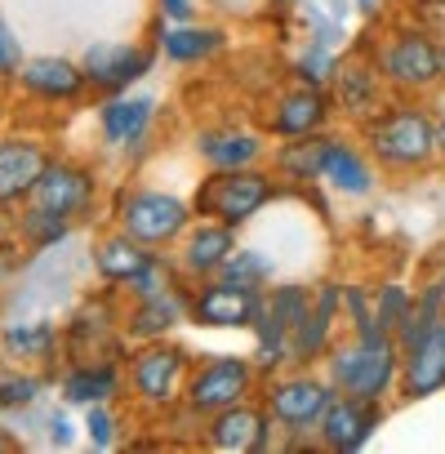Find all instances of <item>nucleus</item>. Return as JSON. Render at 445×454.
<instances>
[{"label": "nucleus", "mask_w": 445, "mask_h": 454, "mask_svg": "<svg viewBox=\"0 0 445 454\" xmlns=\"http://www.w3.org/2000/svg\"><path fill=\"white\" fill-rule=\"evenodd\" d=\"M250 387H254V365L246 356H214L187 379L183 401L196 414H218L228 405H241Z\"/></svg>", "instance_id": "obj_5"}, {"label": "nucleus", "mask_w": 445, "mask_h": 454, "mask_svg": "<svg viewBox=\"0 0 445 454\" xmlns=\"http://www.w3.org/2000/svg\"><path fill=\"white\" fill-rule=\"evenodd\" d=\"M5 272H10V263H5V254H0V281H5Z\"/></svg>", "instance_id": "obj_41"}, {"label": "nucleus", "mask_w": 445, "mask_h": 454, "mask_svg": "<svg viewBox=\"0 0 445 454\" xmlns=\"http://www.w3.org/2000/svg\"><path fill=\"white\" fill-rule=\"evenodd\" d=\"M268 414L263 410H250L246 401L241 405H228L218 410L214 423H209V445L214 450H228V454H254L268 445Z\"/></svg>", "instance_id": "obj_16"}, {"label": "nucleus", "mask_w": 445, "mask_h": 454, "mask_svg": "<svg viewBox=\"0 0 445 454\" xmlns=\"http://www.w3.org/2000/svg\"><path fill=\"white\" fill-rule=\"evenodd\" d=\"M334 308H339V286H325V290H321V299L312 303L308 321H303V325H299V334L290 339V361H312V356L330 343Z\"/></svg>", "instance_id": "obj_25"}, {"label": "nucleus", "mask_w": 445, "mask_h": 454, "mask_svg": "<svg viewBox=\"0 0 445 454\" xmlns=\"http://www.w3.org/2000/svg\"><path fill=\"white\" fill-rule=\"evenodd\" d=\"M237 250V227L228 223H200L183 246V272L191 277H209L228 263V254Z\"/></svg>", "instance_id": "obj_19"}, {"label": "nucleus", "mask_w": 445, "mask_h": 454, "mask_svg": "<svg viewBox=\"0 0 445 454\" xmlns=\"http://www.w3.org/2000/svg\"><path fill=\"white\" fill-rule=\"evenodd\" d=\"M19 67H23V54H19V41H14V32H10V23L0 19V76H19Z\"/></svg>", "instance_id": "obj_35"}, {"label": "nucleus", "mask_w": 445, "mask_h": 454, "mask_svg": "<svg viewBox=\"0 0 445 454\" xmlns=\"http://www.w3.org/2000/svg\"><path fill=\"white\" fill-rule=\"evenodd\" d=\"M441 76H445V50H441Z\"/></svg>", "instance_id": "obj_43"}, {"label": "nucleus", "mask_w": 445, "mask_h": 454, "mask_svg": "<svg viewBox=\"0 0 445 454\" xmlns=\"http://www.w3.org/2000/svg\"><path fill=\"white\" fill-rule=\"evenodd\" d=\"M334 401V392L321 383V379H308V374H294V379H281L272 392H268V414L290 427V432H308L321 423L325 405Z\"/></svg>", "instance_id": "obj_9"}, {"label": "nucleus", "mask_w": 445, "mask_h": 454, "mask_svg": "<svg viewBox=\"0 0 445 454\" xmlns=\"http://www.w3.org/2000/svg\"><path fill=\"white\" fill-rule=\"evenodd\" d=\"M116 218H121V232H129L138 246L147 250H160L169 241H178L187 232V200L169 196V192H152V187H138V192H121L116 196Z\"/></svg>", "instance_id": "obj_3"}, {"label": "nucleus", "mask_w": 445, "mask_h": 454, "mask_svg": "<svg viewBox=\"0 0 445 454\" xmlns=\"http://www.w3.org/2000/svg\"><path fill=\"white\" fill-rule=\"evenodd\" d=\"M277 5H294V0H277Z\"/></svg>", "instance_id": "obj_44"}, {"label": "nucleus", "mask_w": 445, "mask_h": 454, "mask_svg": "<svg viewBox=\"0 0 445 454\" xmlns=\"http://www.w3.org/2000/svg\"><path fill=\"white\" fill-rule=\"evenodd\" d=\"M218 272H222V281H232V286L263 290V281H268L272 263H268L263 254H254V250H232V254H228V263H222Z\"/></svg>", "instance_id": "obj_31"}, {"label": "nucleus", "mask_w": 445, "mask_h": 454, "mask_svg": "<svg viewBox=\"0 0 445 454\" xmlns=\"http://www.w3.org/2000/svg\"><path fill=\"white\" fill-rule=\"evenodd\" d=\"M85 427H90V441H94L98 450H112V445H116V419H112V410H107L103 401L85 405Z\"/></svg>", "instance_id": "obj_34"}, {"label": "nucleus", "mask_w": 445, "mask_h": 454, "mask_svg": "<svg viewBox=\"0 0 445 454\" xmlns=\"http://www.w3.org/2000/svg\"><path fill=\"white\" fill-rule=\"evenodd\" d=\"M0 343H5V356H19V361H45L59 343L54 325L36 321V325H10L5 334H0Z\"/></svg>", "instance_id": "obj_28"}, {"label": "nucleus", "mask_w": 445, "mask_h": 454, "mask_svg": "<svg viewBox=\"0 0 445 454\" xmlns=\"http://www.w3.org/2000/svg\"><path fill=\"white\" fill-rule=\"evenodd\" d=\"M121 392V370L112 361H85L63 379V396L72 405H94V401H112Z\"/></svg>", "instance_id": "obj_24"}, {"label": "nucleus", "mask_w": 445, "mask_h": 454, "mask_svg": "<svg viewBox=\"0 0 445 454\" xmlns=\"http://www.w3.org/2000/svg\"><path fill=\"white\" fill-rule=\"evenodd\" d=\"M156 54L152 50H134V45H90L85 59H81V72L90 85L107 90V94H121L125 85H134L143 72H152Z\"/></svg>", "instance_id": "obj_12"}, {"label": "nucleus", "mask_w": 445, "mask_h": 454, "mask_svg": "<svg viewBox=\"0 0 445 454\" xmlns=\"http://www.w3.org/2000/svg\"><path fill=\"white\" fill-rule=\"evenodd\" d=\"M259 308H263V290H246V286H232V281L200 286L196 299H191V317H196L200 325H214V330L254 325Z\"/></svg>", "instance_id": "obj_11"}, {"label": "nucleus", "mask_w": 445, "mask_h": 454, "mask_svg": "<svg viewBox=\"0 0 445 454\" xmlns=\"http://www.w3.org/2000/svg\"><path fill=\"white\" fill-rule=\"evenodd\" d=\"M325 116H330L325 94H321L316 85H299V90H290V94L277 103L272 129L285 134V138H308V134H316V129L325 125Z\"/></svg>", "instance_id": "obj_18"}, {"label": "nucleus", "mask_w": 445, "mask_h": 454, "mask_svg": "<svg viewBox=\"0 0 445 454\" xmlns=\"http://www.w3.org/2000/svg\"><path fill=\"white\" fill-rule=\"evenodd\" d=\"M436 152H441V156H445V116H441V121H436Z\"/></svg>", "instance_id": "obj_38"}, {"label": "nucleus", "mask_w": 445, "mask_h": 454, "mask_svg": "<svg viewBox=\"0 0 445 454\" xmlns=\"http://www.w3.org/2000/svg\"><path fill=\"white\" fill-rule=\"evenodd\" d=\"M365 143L379 165L410 174L436 156V125L423 107H383L374 121H365Z\"/></svg>", "instance_id": "obj_1"}, {"label": "nucleus", "mask_w": 445, "mask_h": 454, "mask_svg": "<svg viewBox=\"0 0 445 454\" xmlns=\"http://www.w3.org/2000/svg\"><path fill=\"white\" fill-rule=\"evenodd\" d=\"M152 112H156V98H147V94H138V98H112L103 107V138L112 147H134L147 134Z\"/></svg>", "instance_id": "obj_22"}, {"label": "nucleus", "mask_w": 445, "mask_h": 454, "mask_svg": "<svg viewBox=\"0 0 445 454\" xmlns=\"http://www.w3.org/2000/svg\"><path fill=\"white\" fill-rule=\"evenodd\" d=\"M410 308H414V299H410L401 286H383V290H379V299H374V325H379V330H387V334H396V330L405 325Z\"/></svg>", "instance_id": "obj_32"}, {"label": "nucleus", "mask_w": 445, "mask_h": 454, "mask_svg": "<svg viewBox=\"0 0 445 454\" xmlns=\"http://www.w3.org/2000/svg\"><path fill=\"white\" fill-rule=\"evenodd\" d=\"M19 81H23L27 94H36V98H45V103H63V98H76V94H81L85 72H81L72 59L45 54V59H27V63L19 67Z\"/></svg>", "instance_id": "obj_17"}, {"label": "nucleus", "mask_w": 445, "mask_h": 454, "mask_svg": "<svg viewBox=\"0 0 445 454\" xmlns=\"http://www.w3.org/2000/svg\"><path fill=\"white\" fill-rule=\"evenodd\" d=\"M268 200H272L268 174H254V169H218V178H209V183L200 187L196 214H214L218 223L241 227V223H250Z\"/></svg>", "instance_id": "obj_4"}, {"label": "nucleus", "mask_w": 445, "mask_h": 454, "mask_svg": "<svg viewBox=\"0 0 445 454\" xmlns=\"http://www.w3.org/2000/svg\"><path fill=\"white\" fill-rule=\"evenodd\" d=\"M129 387L147 410H165L187 387V352L169 343H152L129 361Z\"/></svg>", "instance_id": "obj_6"}, {"label": "nucleus", "mask_w": 445, "mask_h": 454, "mask_svg": "<svg viewBox=\"0 0 445 454\" xmlns=\"http://www.w3.org/2000/svg\"><path fill=\"white\" fill-rule=\"evenodd\" d=\"M321 178L347 196H365L374 187V174L361 152H352L343 138H321Z\"/></svg>", "instance_id": "obj_20"}, {"label": "nucleus", "mask_w": 445, "mask_h": 454, "mask_svg": "<svg viewBox=\"0 0 445 454\" xmlns=\"http://www.w3.org/2000/svg\"><path fill=\"white\" fill-rule=\"evenodd\" d=\"M50 441H54V445H72V423H67L63 414L50 419Z\"/></svg>", "instance_id": "obj_37"}, {"label": "nucleus", "mask_w": 445, "mask_h": 454, "mask_svg": "<svg viewBox=\"0 0 445 454\" xmlns=\"http://www.w3.org/2000/svg\"><path fill=\"white\" fill-rule=\"evenodd\" d=\"M50 152L32 138H0V205H19L32 196L36 178L45 174Z\"/></svg>", "instance_id": "obj_15"}, {"label": "nucleus", "mask_w": 445, "mask_h": 454, "mask_svg": "<svg viewBox=\"0 0 445 454\" xmlns=\"http://www.w3.org/2000/svg\"><path fill=\"white\" fill-rule=\"evenodd\" d=\"M379 427V410L374 401H361V396H339L325 405L321 414V445L325 450H339V454H352L361 450Z\"/></svg>", "instance_id": "obj_13"}, {"label": "nucleus", "mask_w": 445, "mask_h": 454, "mask_svg": "<svg viewBox=\"0 0 445 454\" xmlns=\"http://www.w3.org/2000/svg\"><path fill=\"white\" fill-rule=\"evenodd\" d=\"M67 218H59V214H45V209H36V205H27L23 209V218H19V232H23V241L32 246V250H50L54 241H63L67 237Z\"/></svg>", "instance_id": "obj_30"}, {"label": "nucleus", "mask_w": 445, "mask_h": 454, "mask_svg": "<svg viewBox=\"0 0 445 454\" xmlns=\"http://www.w3.org/2000/svg\"><path fill=\"white\" fill-rule=\"evenodd\" d=\"M401 387L405 396H432L445 387V317L423 330L410 348H405V370H401Z\"/></svg>", "instance_id": "obj_14"}, {"label": "nucleus", "mask_w": 445, "mask_h": 454, "mask_svg": "<svg viewBox=\"0 0 445 454\" xmlns=\"http://www.w3.org/2000/svg\"><path fill=\"white\" fill-rule=\"evenodd\" d=\"M5 450H14V441H10L5 432H0V454H5Z\"/></svg>", "instance_id": "obj_40"}, {"label": "nucleus", "mask_w": 445, "mask_h": 454, "mask_svg": "<svg viewBox=\"0 0 445 454\" xmlns=\"http://www.w3.org/2000/svg\"><path fill=\"white\" fill-rule=\"evenodd\" d=\"M218 45H222V36H218L214 27L178 23V27H165V32H160V50H165V59H174V63H200V59H209Z\"/></svg>", "instance_id": "obj_27"}, {"label": "nucleus", "mask_w": 445, "mask_h": 454, "mask_svg": "<svg viewBox=\"0 0 445 454\" xmlns=\"http://www.w3.org/2000/svg\"><path fill=\"white\" fill-rule=\"evenodd\" d=\"M90 200H94V174L72 165V160H54V156H50L45 174L36 178V187L27 196V205H36L45 214H59L67 223H76L90 209Z\"/></svg>", "instance_id": "obj_7"}, {"label": "nucleus", "mask_w": 445, "mask_h": 454, "mask_svg": "<svg viewBox=\"0 0 445 454\" xmlns=\"http://www.w3.org/2000/svg\"><path fill=\"white\" fill-rule=\"evenodd\" d=\"M379 5H383V0H356V10H361V14H374Z\"/></svg>", "instance_id": "obj_39"}, {"label": "nucleus", "mask_w": 445, "mask_h": 454, "mask_svg": "<svg viewBox=\"0 0 445 454\" xmlns=\"http://www.w3.org/2000/svg\"><path fill=\"white\" fill-rule=\"evenodd\" d=\"M334 94H339V112L365 125L383 112V72L365 54H347L334 67Z\"/></svg>", "instance_id": "obj_10"}, {"label": "nucleus", "mask_w": 445, "mask_h": 454, "mask_svg": "<svg viewBox=\"0 0 445 454\" xmlns=\"http://www.w3.org/2000/svg\"><path fill=\"white\" fill-rule=\"evenodd\" d=\"M277 165H281V174L285 178H299V183H308V178H321V138H294V143H285L281 147V156H277Z\"/></svg>", "instance_id": "obj_29"}, {"label": "nucleus", "mask_w": 445, "mask_h": 454, "mask_svg": "<svg viewBox=\"0 0 445 454\" xmlns=\"http://www.w3.org/2000/svg\"><path fill=\"white\" fill-rule=\"evenodd\" d=\"M94 263H98V272H103L112 286H129L143 268H152V263H156V254H152L147 246H138L129 232H112V237H103V241H98Z\"/></svg>", "instance_id": "obj_21"}, {"label": "nucleus", "mask_w": 445, "mask_h": 454, "mask_svg": "<svg viewBox=\"0 0 445 454\" xmlns=\"http://www.w3.org/2000/svg\"><path fill=\"white\" fill-rule=\"evenodd\" d=\"M196 147L214 169H246L250 160L263 156V143L250 129H214V134H200Z\"/></svg>", "instance_id": "obj_23"}, {"label": "nucleus", "mask_w": 445, "mask_h": 454, "mask_svg": "<svg viewBox=\"0 0 445 454\" xmlns=\"http://www.w3.org/2000/svg\"><path fill=\"white\" fill-rule=\"evenodd\" d=\"M379 72L396 90H427L441 81V50L423 32H396L379 54Z\"/></svg>", "instance_id": "obj_8"}, {"label": "nucleus", "mask_w": 445, "mask_h": 454, "mask_svg": "<svg viewBox=\"0 0 445 454\" xmlns=\"http://www.w3.org/2000/svg\"><path fill=\"white\" fill-rule=\"evenodd\" d=\"M427 5H436V10H445V0H427Z\"/></svg>", "instance_id": "obj_42"}, {"label": "nucleus", "mask_w": 445, "mask_h": 454, "mask_svg": "<svg viewBox=\"0 0 445 454\" xmlns=\"http://www.w3.org/2000/svg\"><path fill=\"white\" fill-rule=\"evenodd\" d=\"M183 299L174 294V290H160V294H152V299H138V308H134V321H129V334L134 339H156V334H165V330H174L178 321H183Z\"/></svg>", "instance_id": "obj_26"}, {"label": "nucleus", "mask_w": 445, "mask_h": 454, "mask_svg": "<svg viewBox=\"0 0 445 454\" xmlns=\"http://www.w3.org/2000/svg\"><path fill=\"white\" fill-rule=\"evenodd\" d=\"M160 10H165V19H174V23H191V0H160Z\"/></svg>", "instance_id": "obj_36"}, {"label": "nucleus", "mask_w": 445, "mask_h": 454, "mask_svg": "<svg viewBox=\"0 0 445 454\" xmlns=\"http://www.w3.org/2000/svg\"><path fill=\"white\" fill-rule=\"evenodd\" d=\"M41 396V379L32 374H0V410H23Z\"/></svg>", "instance_id": "obj_33"}, {"label": "nucleus", "mask_w": 445, "mask_h": 454, "mask_svg": "<svg viewBox=\"0 0 445 454\" xmlns=\"http://www.w3.org/2000/svg\"><path fill=\"white\" fill-rule=\"evenodd\" d=\"M396 370H401V348L387 330H361L356 343L339 348L330 356V374L334 383L347 392V396H361V401H379L392 383H396Z\"/></svg>", "instance_id": "obj_2"}]
</instances>
